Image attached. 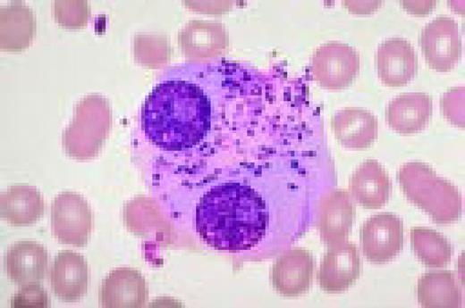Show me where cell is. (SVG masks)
Masks as SVG:
<instances>
[{
    "mask_svg": "<svg viewBox=\"0 0 465 308\" xmlns=\"http://www.w3.org/2000/svg\"><path fill=\"white\" fill-rule=\"evenodd\" d=\"M354 219L355 206L349 192L332 191L320 202L318 227L322 240L328 246L345 241Z\"/></svg>",
    "mask_w": 465,
    "mask_h": 308,
    "instance_id": "7c38bea8",
    "label": "cell"
},
{
    "mask_svg": "<svg viewBox=\"0 0 465 308\" xmlns=\"http://www.w3.org/2000/svg\"><path fill=\"white\" fill-rule=\"evenodd\" d=\"M401 188L409 201L435 222L450 224L461 214L462 200L457 187L422 162H408L398 171Z\"/></svg>",
    "mask_w": 465,
    "mask_h": 308,
    "instance_id": "6da1fadb",
    "label": "cell"
},
{
    "mask_svg": "<svg viewBox=\"0 0 465 308\" xmlns=\"http://www.w3.org/2000/svg\"><path fill=\"white\" fill-rule=\"evenodd\" d=\"M148 287L143 276L131 268L113 270L103 280L99 304L106 308H136L148 300Z\"/></svg>",
    "mask_w": 465,
    "mask_h": 308,
    "instance_id": "30bf717a",
    "label": "cell"
},
{
    "mask_svg": "<svg viewBox=\"0 0 465 308\" xmlns=\"http://www.w3.org/2000/svg\"><path fill=\"white\" fill-rule=\"evenodd\" d=\"M360 258L353 243L343 241L330 246L318 271V281L323 290L340 293L352 286L360 275Z\"/></svg>",
    "mask_w": 465,
    "mask_h": 308,
    "instance_id": "52a82bcc",
    "label": "cell"
},
{
    "mask_svg": "<svg viewBox=\"0 0 465 308\" xmlns=\"http://www.w3.org/2000/svg\"><path fill=\"white\" fill-rule=\"evenodd\" d=\"M179 45L191 60L215 58L227 48L228 36L221 23L191 21L180 31Z\"/></svg>",
    "mask_w": 465,
    "mask_h": 308,
    "instance_id": "4fadbf2b",
    "label": "cell"
},
{
    "mask_svg": "<svg viewBox=\"0 0 465 308\" xmlns=\"http://www.w3.org/2000/svg\"><path fill=\"white\" fill-rule=\"evenodd\" d=\"M48 254L42 245L32 240L18 241L7 251L6 273L20 286L38 283L45 278Z\"/></svg>",
    "mask_w": 465,
    "mask_h": 308,
    "instance_id": "9a60e30c",
    "label": "cell"
},
{
    "mask_svg": "<svg viewBox=\"0 0 465 308\" xmlns=\"http://www.w3.org/2000/svg\"><path fill=\"white\" fill-rule=\"evenodd\" d=\"M402 221L392 213L371 216L360 229L362 252L372 263L382 264L393 259L404 242Z\"/></svg>",
    "mask_w": 465,
    "mask_h": 308,
    "instance_id": "8992f818",
    "label": "cell"
},
{
    "mask_svg": "<svg viewBox=\"0 0 465 308\" xmlns=\"http://www.w3.org/2000/svg\"><path fill=\"white\" fill-rule=\"evenodd\" d=\"M417 295L424 308H457L461 302L455 277L449 271L424 273L418 281Z\"/></svg>",
    "mask_w": 465,
    "mask_h": 308,
    "instance_id": "d6986e66",
    "label": "cell"
},
{
    "mask_svg": "<svg viewBox=\"0 0 465 308\" xmlns=\"http://www.w3.org/2000/svg\"><path fill=\"white\" fill-rule=\"evenodd\" d=\"M12 307L44 308L49 306V298L46 290L38 283L22 286L11 300Z\"/></svg>",
    "mask_w": 465,
    "mask_h": 308,
    "instance_id": "44dd1931",
    "label": "cell"
},
{
    "mask_svg": "<svg viewBox=\"0 0 465 308\" xmlns=\"http://www.w3.org/2000/svg\"><path fill=\"white\" fill-rule=\"evenodd\" d=\"M89 285V267L84 257L63 250L55 258L50 272V286L60 300L73 303L85 296Z\"/></svg>",
    "mask_w": 465,
    "mask_h": 308,
    "instance_id": "8fae6325",
    "label": "cell"
},
{
    "mask_svg": "<svg viewBox=\"0 0 465 308\" xmlns=\"http://www.w3.org/2000/svg\"><path fill=\"white\" fill-rule=\"evenodd\" d=\"M350 192L366 209H379L390 197L392 184L385 168L374 159L365 160L350 179Z\"/></svg>",
    "mask_w": 465,
    "mask_h": 308,
    "instance_id": "5bb4252c",
    "label": "cell"
},
{
    "mask_svg": "<svg viewBox=\"0 0 465 308\" xmlns=\"http://www.w3.org/2000/svg\"><path fill=\"white\" fill-rule=\"evenodd\" d=\"M111 127L108 104L97 96L81 100L71 124L63 135V148L72 158L87 160L95 157L106 139Z\"/></svg>",
    "mask_w": 465,
    "mask_h": 308,
    "instance_id": "7a4b0ae2",
    "label": "cell"
},
{
    "mask_svg": "<svg viewBox=\"0 0 465 308\" xmlns=\"http://www.w3.org/2000/svg\"><path fill=\"white\" fill-rule=\"evenodd\" d=\"M379 79L387 87H402L418 71V58L411 44L402 37L382 42L376 52Z\"/></svg>",
    "mask_w": 465,
    "mask_h": 308,
    "instance_id": "ba28073f",
    "label": "cell"
},
{
    "mask_svg": "<svg viewBox=\"0 0 465 308\" xmlns=\"http://www.w3.org/2000/svg\"><path fill=\"white\" fill-rule=\"evenodd\" d=\"M420 47L428 65L436 71L454 68L461 54L458 25L451 17L438 16L420 33Z\"/></svg>",
    "mask_w": 465,
    "mask_h": 308,
    "instance_id": "5b68a950",
    "label": "cell"
},
{
    "mask_svg": "<svg viewBox=\"0 0 465 308\" xmlns=\"http://www.w3.org/2000/svg\"><path fill=\"white\" fill-rule=\"evenodd\" d=\"M359 55L354 47L329 42L317 47L311 60L314 79L323 87L338 90L348 87L359 71Z\"/></svg>",
    "mask_w": 465,
    "mask_h": 308,
    "instance_id": "277c9868",
    "label": "cell"
},
{
    "mask_svg": "<svg viewBox=\"0 0 465 308\" xmlns=\"http://www.w3.org/2000/svg\"><path fill=\"white\" fill-rule=\"evenodd\" d=\"M93 225L89 205L79 194L63 192L51 206L53 236L62 244L83 246L88 243Z\"/></svg>",
    "mask_w": 465,
    "mask_h": 308,
    "instance_id": "3957f363",
    "label": "cell"
},
{
    "mask_svg": "<svg viewBox=\"0 0 465 308\" xmlns=\"http://www.w3.org/2000/svg\"><path fill=\"white\" fill-rule=\"evenodd\" d=\"M314 261L309 252L295 248L285 252L274 263L271 281L274 288L286 297L307 292L312 283Z\"/></svg>",
    "mask_w": 465,
    "mask_h": 308,
    "instance_id": "9c48e42d",
    "label": "cell"
},
{
    "mask_svg": "<svg viewBox=\"0 0 465 308\" xmlns=\"http://www.w3.org/2000/svg\"><path fill=\"white\" fill-rule=\"evenodd\" d=\"M336 139L345 147L365 149L377 137L376 117L359 107H347L338 111L332 119Z\"/></svg>",
    "mask_w": 465,
    "mask_h": 308,
    "instance_id": "e0dca14e",
    "label": "cell"
},
{
    "mask_svg": "<svg viewBox=\"0 0 465 308\" xmlns=\"http://www.w3.org/2000/svg\"><path fill=\"white\" fill-rule=\"evenodd\" d=\"M410 244L416 256L429 268H443L451 261L452 249L450 242L432 229L412 228Z\"/></svg>",
    "mask_w": 465,
    "mask_h": 308,
    "instance_id": "ffe728a7",
    "label": "cell"
},
{
    "mask_svg": "<svg viewBox=\"0 0 465 308\" xmlns=\"http://www.w3.org/2000/svg\"><path fill=\"white\" fill-rule=\"evenodd\" d=\"M433 112V101L422 92L404 93L394 97L387 105L385 118L395 131L409 135L422 130Z\"/></svg>",
    "mask_w": 465,
    "mask_h": 308,
    "instance_id": "2e32d148",
    "label": "cell"
},
{
    "mask_svg": "<svg viewBox=\"0 0 465 308\" xmlns=\"http://www.w3.org/2000/svg\"><path fill=\"white\" fill-rule=\"evenodd\" d=\"M44 210L43 197L33 187L12 186L1 194V218L11 225H31L42 217Z\"/></svg>",
    "mask_w": 465,
    "mask_h": 308,
    "instance_id": "ac0fdd59",
    "label": "cell"
}]
</instances>
